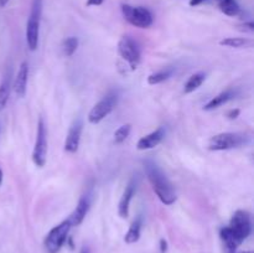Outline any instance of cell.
<instances>
[{
  "mask_svg": "<svg viewBox=\"0 0 254 253\" xmlns=\"http://www.w3.org/2000/svg\"><path fill=\"white\" fill-rule=\"evenodd\" d=\"M145 172L159 200L164 205H173L176 201L175 190L161 169L152 161H145Z\"/></svg>",
  "mask_w": 254,
  "mask_h": 253,
  "instance_id": "cell-1",
  "label": "cell"
},
{
  "mask_svg": "<svg viewBox=\"0 0 254 253\" xmlns=\"http://www.w3.org/2000/svg\"><path fill=\"white\" fill-rule=\"evenodd\" d=\"M41 14H42V0H33L30 16L26 25V42L30 51H35L38 46Z\"/></svg>",
  "mask_w": 254,
  "mask_h": 253,
  "instance_id": "cell-2",
  "label": "cell"
},
{
  "mask_svg": "<svg viewBox=\"0 0 254 253\" xmlns=\"http://www.w3.org/2000/svg\"><path fill=\"white\" fill-rule=\"evenodd\" d=\"M248 143V137L242 133H221L214 136L209 142V149L212 151L231 150Z\"/></svg>",
  "mask_w": 254,
  "mask_h": 253,
  "instance_id": "cell-3",
  "label": "cell"
},
{
  "mask_svg": "<svg viewBox=\"0 0 254 253\" xmlns=\"http://www.w3.org/2000/svg\"><path fill=\"white\" fill-rule=\"evenodd\" d=\"M122 13L125 20L139 29H147L152 25V14L143 6H132L128 4L122 5Z\"/></svg>",
  "mask_w": 254,
  "mask_h": 253,
  "instance_id": "cell-4",
  "label": "cell"
},
{
  "mask_svg": "<svg viewBox=\"0 0 254 253\" xmlns=\"http://www.w3.org/2000/svg\"><path fill=\"white\" fill-rule=\"evenodd\" d=\"M72 226L70 221L66 220L60 223V225L55 226L48 232V235L45 238V248L47 253H57L61 250L62 246L67 241V236H69L70 228Z\"/></svg>",
  "mask_w": 254,
  "mask_h": 253,
  "instance_id": "cell-5",
  "label": "cell"
},
{
  "mask_svg": "<svg viewBox=\"0 0 254 253\" xmlns=\"http://www.w3.org/2000/svg\"><path fill=\"white\" fill-rule=\"evenodd\" d=\"M229 230H231L232 235L234 236L239 243L243 242L252 232V222L251 216L247 211L243 210H238L232 216L231 222H229Z\"/></svg>",
  "mask_w": 254,
  "mask_h": 253,
  "instance_id": "cell-6",
  "label": "cell"
},
{
  "mask_svg": "<svg viewBox=\"0 0 254 253\" xmlns=\"http://www.w3.org/2000/svg\"><path fill=\"white\" fill-rule=\"evenodd\" d=\"M118 95L115 92L108 93L106 97L102 98L96 106L88 113V122L92 124H98L99 122L105 119L117 105Z\"/></svg>",
  "mask_w": 254,
  "mask_h": 253,
  "instance_id": "cell-7",
  "label": "cell"
},
{
  "mask_svg": "<svg viewBox=\"0 0 254 253\" xmlns=\"http://www.w3.org/2000/svg\"><path fill=\"white\" fill-rule=\"evenodd\" d=\"M118 54L129 64L130 69L135 70L140 62V49L130 36H123L118 42Z\"/></svg>",
  "mask_w": 254,
  "mask_h": 253,
  "instance_id": "cell-8",
  "label": "cell"
},
{
  "mask_svg": "<svg viewBox=\"0 0 254 253\" xmlns=\"http://www.w3.org/2000/svg\"><path fill=\"white\" fill-rule=\"evenodd\" d=\"M46 156H47V131L42 118H40L37 125V137L33 151V161L38 168H42L46 163Z\"/></svg>",
  "mask_w": 254,
  "mask_h": 253,
  "instance_id": "cell-9",
  "label": "cell"
},
{
  "mask_svg": "<svg viewBox=\"0 0 254 253\" xmlns=\"http://www.w3.org/2000/svg\"><path fill=\"white\" fill-rule=\"evenodd\" d=\"M82 128H83V124H82L81 119H77L76 122H73V124L71 125L69 134H67L66 142H65V150H66L67 153L73 154L78 150Z\"/></svg>",
  "mask_w": 254,
  "mask_h": 253,
  "instance_id": "cell-10",
  "label": "cell"
},
{
  "mask_svg": "<svg viewBox=\"0 0 254 253\" xmlns=\"http://www.w3.org/2000/svg\"><path fill=\"white\" fill-rule=\"evenodd\" d=\"M135 191H137V181H135V179H132L129 184L127 185V187H125L124 192H123L122 197H120L119 205H118V214H119L122 218H127L129 216L130 201H132Z\"/></svg>",
  "mask_w": 254,
  "mask_h": 253,
  "instance_id": "cell-11",
  "label": "cell"
},
{
  "mask_svg": "<svg viewBox=\"0 0 254 253\" xmlns=\"http://www.w3.org/2000/svg\"><path fill=\"white\" fill-rule=\"evenodd\" d=\"M164 137H165V129L160 127V128L152 132V133L139 139V142L137 143L138 150H149V149L155 148V146H158L161 143Z\"/></svg>",
  "mask_w": 254,
  "mask_h": 253,
  "instance_id": "cell-12",
  "label": "cell"
},
{
  "mask_svg": "<svg viewBox=\"0 0 254 253\" xmlns=\"http://www.w3.org/2000/svg\"><path fill=\"white\" fill-rule=\"evenodd\" d=\"M28 78H29V64L24 61L21 64L20 69H19L18 74L15 77V82H14V91L19 97H24L26 92V86H28Z\"/></svg>",
  "mask_w": 254,
  "mask_h": 253,
  "instance_id": "cell-13",
  "label": "cell"
},
{
  "mask_svg": "<svg viewBox=\"0 0 254 253\" xmlns=\"http://www.w3.org/2000/svg\"><path fill=\"white\" fill-rule=\"evenodd\" d=\"M89 210V199L87 196L81 197V200L78 201V205L76 206V210L71 214L67 220L70 221L71 226H78L83 222L84 217H86L87 213Z\"/></svg>",
  "mask_w": 254,
  "mask_h": 253,
  "instance_id": "cell-14",
  "label": "cell"
},
{
  "mask_svg": "<svg viewBox=\"0 0 254 253\" xmlns=\"http://www.w3.org/2000/svg\"><path fill=\"white\" fill-rule=\"evenodd\" d=\"M234 96H236V92H234L233 90H227L224 91V92L219 93V95H217L216 97L212 98L210 102H207L206 105H205V107H203V110H214L216 109V108L221 107V106L226 105L227 102H229L231 100H233Z\"/></svg>",
  "mask_w": 254,
  "mask_h": 253,
  "instance_id": "cell-15",
  "label": "cell"
},
{
  "mask_svg": "<svg viewBox=\"0 0 254 253\" xmlns=\"http://www.w3.org/2000/svg\"><path fill=\"white\" fill-rule=\"evenodd\" d=\"M10 87H11V78L10 72L4 77L3 82L0 84V112L6 107L10 96Z\"/></svg>",
  "mask_w": 254,
  "mask_h": 253,
  "instance_id": "cell-16",
  "label": "cell"
},
{
  "mask_svg": "<svg viewBox=\"0 0 254 253\" xmlns=\"http://www.w3.org/2000/svg\"><path fill=\"white\" fill-rule=\"evenodd\" d=\"M217 3H218L219 10L227 16H237L241 11L236 0H217Z\"/></svg>",
  "mask_w": 254,
  "mask_h": 253,
  "instance_id": "cell-17",
  "label": "cell"
},
{
  "mask_svg": "<svg viewBox=\"0 0 254 253\" xmlns=\"http://www.w3.org/2000/svg\"><path fill=\"white\" fill-rule=\"evenodd\" d=\"M205 78H206V74L203 73V72H197V73L192 74V76L188 78V81L186 82L185 87H183V92H185L186 95L195 92L201 84L205 82Z\"/></svg>",
  "mask_w": 254,
  "mask_h": 253,
  "instance_id": "cell-18",
  "label": "cell"
},
{
  "mask_svg": "<svg viewBox=\"0 0 254 253\" xmlns=\"http://www.w3.org/2000/svg\"><path fill=\"white\" fill-rule=\"evenodd\" d=\"M140 230H142V222H140V220L138 218V220H135L134 222L132 223V226H130L129 230H128L127 235H125L124 237L125 243L132 245V243L138 242L140 238Z\"/></svg>",
  "mask_w": 254,
  "mask_h": 253,
  "instance_id": "cell-19",
  "label": "cell"
},
{
  "mask_svg": "<svg viewBox=\"0 0 254 253\" xmlns=\"http://www.w3.org/2000/svg\"><path fill=\"white\" fill-rule=\"evenodd\" d=\"M174 73V70H163V71H159L156 73H152L147 77V83L151 84V86H155V84L161 83V82H165L166 79L170 78Z\"/></svg>",
  "mask_w": 254,
  "mask_h": 253,
  "instance_id": "cell-20",
  "label": "cell"
},
{
  "mask_svg": "<svg viewBox=\"0 0 254 253\" xmlns=\"http://www.w3.org/2000/svg\"><path fill=\"white\" fill-rule=\"evenodd\" d=\"M251 44H252L251 40H248V38H243V37H227L219 41V45H222V46L236 47V49L244 47L247 46V45H251Z\"/></svg>",
  "mask_w": 254,
  "mask_h": 253,
  "instance_id": "cell-21",
  "label": "cell"
},
{
  "mask_svg": "<svg viewBox=\"0 0 254 253\" xmlns=\"http://www.w3.org/2000/svg\"><path fill=\"white\" fill-rule=\"evenodd\" d=\"M77 47H78V38L74 37V36H70L66 40L64 41V45H62V50H64L65 56L70 57L76 52Z\"/></svg>",
  "mask_w": 254,
  "mask_h": 253,
  "instance_id": "cell-22",
  "label": "cell"
},
{
  "mask_svg": "<svg viewBox=\"0 0 254 253\" xmlns=\"http://www.w3.org/2000/svg\"><path fill=\"white\" fill-rule=\"evenodd\" d=\"M130 131H132V125L130 124H124L122 125V127H119V128L114 132V143L122 144L123 142H125V139L129 137Z\"/></svg>",
  "mask_w": 254,
  "mask_h": 253,
  "instance_id": "cell-23",
  "label": "cell"
},
{
  "mask_svg": "<svg viewBox=\"0 0 254 253\" xmlns=\"http://www.w3.org/2000/svg\"><path fill=\"white\" fill-rule=\"evenodd\" d=\"M239 113H241V110L239 109H231L228 113H227V117H228V119H236V118L239 115Z\"/></svg>",
  "mask_w": 254,
  "mask_h": 253,
  "instance_id": "cell-24",
  "label": "cell"
},
{
  "mask_svg": "<svg viewBox=\"0 0 254 253\" xmlns=\"http://www.w3.org/2000/svg\"><path fill=\"white\" fill-rule=\"evenodd\" d=\"M105 0H87V6H98L103 4Z\"/></svg>",
  "mask_w": 254,
  "mask_h": 253,
  "instance_id": "cell-25",
  "label": "cell"
},
{
  "mask_svg": "<svg viewBox=\"0 0 254 253\" xmlns=\"http://www.w3.org/2000/svg\"><path fill=\"white\" fill-rule=\"evenodd\" d=\"M166 251H168V242L165 240H160V252L166 253Z\"/></svg>",
  "mask_w": 254,
  "mask_h": 253,
  "instance_id": "cell-26",
  "label": "cell"
},
{
  "mask_svg": "<svg viewBox=\"0 0 254 253\" xmlns=\"http://www.w3.org/2000/svg\"><path fill=\"white\" fill-rule=\"evenodd\" d=\"M207 0H190V6H197L201 5L202 3H205Z\"/></svg>",
  "mask_w": 254,
  "mask_h": 253,
  "instance_id": "cell-27",
  "label": "cell"
},
{
  "mask_svg": "<svg viewBox=\"0 0 254 253\" xmlns=\"http://www.w3.org/2000/svg\"><path fill=\"white\" fill-rule=\"evenodd\" d=\"M9 1H10V0H0V6H1V8H4V6H5L6 4L9 3Z\"/></svg>",
  "mask_w": 254,
  "mask_h": 253,
  "instance_id": "cell-28",
  "label": "cell"
},
{
  "mask_svg": "<svg viewBox=\"0 0 254 253\" xmlns=\"http://www.w3.org/2000/svg\"><path fill=\"white\" fill-rule=\"evenodd\" d=\"M79 253H89V251H88V248H87V247H83Z\"/></svg>",
  "mask_w": 254,
  "mask_h": 253,
  "instance_id": "cell-29",
  "label": "cell"
},
{
  "mask_svg": "<svg viewBox=\"0 0 254 253\" xmlns=\"http://www.w3.org/2000/svg\"><path fill=\"white\" fill-rule=\"evenodd\" d=\"M3 182V172H1V169H0V185Z\"/></svg>",
  "mask_w": 254,
  "mask_h": 253,
  "instance_id": "cell-30",
  "label": "cell"
},
{
  "mask_svg": "<svg viewBox=\"0 0 254 253\" xmlns=\"http://www.w3.org/2000/svg\"><path fill=\"white\" fill-rule=\"evenodd\" d=\"M234 253H237V252H234ZM238 253H253V252H251V251H249V252H238Z\"/></svg>",
  "mask_w": 254,
  "mask_h": 253,
  "instance_id": "cell-31",
  "label": "cell"
}]
</instances>
